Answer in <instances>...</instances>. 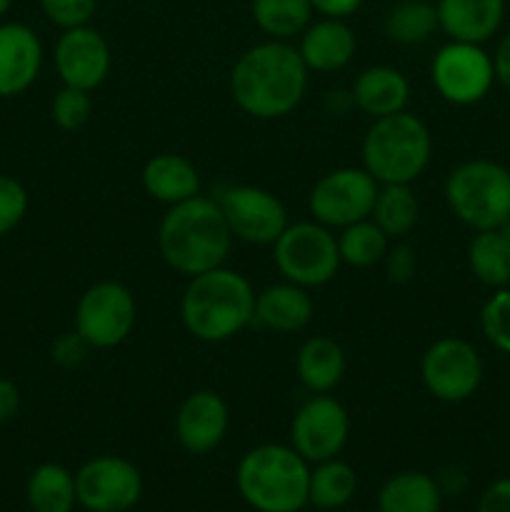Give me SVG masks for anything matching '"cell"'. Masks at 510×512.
<instances>
[{"mask_svg": "<svg viewBox=\"0 0 510 512\" xmlns=\"http://www.w3.org/2000/svg\"><path fill=\"white\" fill-rule=\"evenodd\" d=\"M308 73L295 45L263 40L235 60L230 70V95L250 118L278 120L303 103Z\"/></svg>", "mask_w": 510, "mask_h": 512, "instance_id": "1", "label": "cell"}, {"mask_svg": "<svg viewBox=\"0 0 510 512\" xmlns=\"http://www.w3.org/2000/svg\"><path fill=\"white\" fill-rule=\"evenodd\" d=\"M233 240L218 200L195 195L185 203L170 205L163 215L158 253L170 270L193 278L225 265Z\"/></svg>", "mask_w": 510, "mask_h": 512, "instance_id": "2", "label": "cell"}, {"mask_svg": "<svg viewBox=\"0 0 510 512\" xmlns=\"http://www.w3.org/2000/svg\"><path fill=\"white\" fill-rule=\"evenodd\" d=\"M255 290L238 270L225 265L188 278L180 298L185 330L203 343H225L253 325Z\"/></svg>", "mask_w": 510, "mask_h": 512, "instance_id": "3", "label": "cell"}, {"mask_svg": "<svg viewBox=\"0 0 510 512\" xmlns=\"http://www.w3.org/2000/svg\"><path fill=\"white\" fill-rule=\"evenodd\" d=\"M310 463L293 445L265 443L248 450L235 470V485L258 512H298L308 505Z\"/></svg>", "mask_w": 510, "mask_h": 512, "instance_id": "4", "label": "cell"}, {"mask_svg": "<svg viewBox=\"0 0 510 512\" xmlns=\"http://www.w3.org/2000/svg\"><path fill=\"white\" fill-rule=\"evenodd\" d=\"M433 155V135L415 113H400L370 123L363 138V168L378 185H413Z\"/></svg>", "mask_w": 510, "mask_h": 512, "instance_id": "5", "label": "cell"}, {"mask_svg": "<svg viewBox=\"0 0 510 512\" xmlns=\"http://www.w3.org/2000/svg\"><path fill=\"white\" fill-rule=\"evenodd\" d=\"M450 213L478 230H498L510 218V170L488 158L465 160L445 180Z\"/></svg>", "mask_w": 510, "mask_h": 512, "instance_id": "6", "label": "cell"}, {"mask_svg": "<svg viewBox=\"0 0 510 512\" xmlns=\"http://www.w3.org/2000/svg\"><path fill=\"white\" fill-rule=\"evenodd\" d=\"M273 260L283 280L305 290L328 285L343 265L338 235L315 220L288 223L273 243Z\"/></svg>", "mask_w": 510, "mask_h": 512, "instance_id": "7", "label": "cell"}, {"mask_svg": "<svg viewBox=\"0 0 510 512\" xmlns=\"http://www.w3.org/2000/svg\"><path fill=\"white\" fill-rule=\"evenodd\" d=\"M138 320V305L128 285L100 280L80 295L75 305V330L93 350L118 348L130 338Z\"/></svg>", "mask_w": 510, "mask_h": 512, "instance_id": "8", "label": "cell"}, {"mask_svg": "<svg viewBox=\"0 0 510 512\" xmlns=\"http://www.w3.org/2000/svg\"><path fill=\"white\" fill-rule=\"evenodd\" d=\"M433 88L445 103L468 108L488 98L495 85L493 55L478 43L448 40L430 65Z\"/></svg>", "mask_w": 510, "mask_h": 512, "instance_id": "9", "label": "cell"}, {"mask_svg": "<svg viewBox=\"0 0 510 512\" xmlns=\"http://www.w3.org/2000/svg\"><path fill=\"white\" fill-rule=\"evenodd\" d=\"M420 380L440 403H465L483 385V358L468 340L448 335L428 345L423 353Z\"/></svg>", "mask_w": 510, "mask_h": 512, "instance_id": "10", "label": "cell"}, {"mask_svg": "<svg viewBox=\"0 0 510 512\" xmlns=\"http://www.w3.org/2000/svg\"><path fill=\"white\" fill-rule=\"evenodd\" d=\"M378 180L365 168H335L313 185L308 195L310 218L330 230H343L370 218Z\"/></svg>", "mask_w": 510, "mask_h": 512, "instance_id": "11", "label": "cell"}, {"mask_svg": "<svg viewBox=\"0 0 510 512\" xmlns=\"http://www.w3.org/2000/svg\"><path fill=\"white\" fill-rule=\"evenodd\" d=\"M235 240L273 245L288 228V210L278 195L258 185H225L215 195Z\"/></svg>", "mask_w": 510, "mask_h": 512, "instance_id": "12", "label": "cell"}, {"mask_svg": "<svg viewBox=\"0 0 510 512\" xmlns=\"http://www.w3.org/2000/svg\"><path fill=\"white\" fill-rule=\"evenodd\" d=\"M350 435L348 410L333 395H310L293 415L290 445L310 465L338 458Z\"/></svg>", "mask_w": 510, "mask_h": 512, "instance_id": "13", "label": "cell"}, {"mask_svg": "<svg viewBox=\"0 0 510 512\" xmlns=\"http://www.w3.org/2000/svg\"><path fill=\"white\" fill-rule=\"evenodd\" d=\"M75 493L88 512H125L143 495V475L120 455H98L75 473Z\"/></svg>", "mask_w": 510, "mask_h": 512, "instance_id": "14", "label": "cell"}, {"mask_svg": "<svg viewBox=\"0 0 510 512\" xmlns=\"http://www.w3.org/2000/svg\"><path fill=\"white\" fill-rule=\"evenodd\" d=\"M55 73L63 85L83 88L93 93L105 83L110 73V45L93 25L63 30L53 50Z\"/></svg>", "mask_w": 510, "mask_h": 512, "instance_id": "15", "label": "cell"}, {"mask_svg": "<svg viewBox=\"0 0 510 512\" xmlns=\"http://www.w3.org/2000/svg\"><path fill=\"white\" fill-rule=\"evenodd\" d=\"M230 410L215 390H195L180 403L175 415V440L190 455H208L223 443Z\"/></svg>", "mask_w": 510, "mask_h": 512, "instance_id": "16", "label": "cell"}, {"mask_svg": "<svg viewBox=\"0 0 510 512\" xmlns=\"http://www.w3.org/2000/svg\"><path fill=\"white\" fill-rule=\"evenodd\" d=\"M43 43L25 23H0V98H15L38 80Z\"/></svg>", "mask_w": 510, "mask_h": 512, "instance_id": "17", "label": "cell"}, {"mask_svg": "<svg viewBox=\"0 0 510 512\" xmlns=\"http://www.w3.org/2000/svg\"><path fill=\"white\" fill-rule=\"evenodd\" d=\"M298 40V53L305 68L315 73H338L348 68L358 50L353 28L340 18L313 20Z\"/></svg>", "mask_w": 510, "mask_h": 512, "instance_id": "18", "label": "cell"}, {"mask_svg": "<svg viewBox=\"0 0 510 512\" xmlns=\"http://www.w3.org/2000/svg\"><path fill=\"white\" fill-rule=\"evenodd\" d=\"M438 25L450 40L488 43L505 18V0H438Z\"/></svg>", "mask_w": 510, "mask_h": 512, "instance_id": "19", "label": "cell"}, {"mask_svg": "<svg viewBox=\"0 0 510 512\" xmlns=\"http://www.w3.org/2000/svg\"><path fill=\"white\" fill-rule=\"evenodd\" d=\"M350 98L355 108L370 120L388 118L405 110L410 100V83L393 65H370L355 75Z\"/></svg>", "mask_w": 510, "mask_h": 512, "instance_id": "20", "label": "cell"}, {"mask_svg": "<svg viewBox=\"0 0 510 512\" xmlns=\"http://www.w3.org/2000/svg\"><path fill=\"white\" fill-rule=\"evenodd\" d=\"M310 320H313V298L300 285L283 280L255 293L253 325L288 335L300 333Z\"/></svg>", "mask_w": 510, "mask_h": 512, "instance_id": "21", "label": "cell"}, {"mask_svg": "<svg viewBox=\"0 0 510 512\" xmlns=\"http://www.w3.org/2000/svg\"><path fill=\"white\" fill-rule=\"evenodd\" d=\"M143 188L163 205H178L200 195V173L185 155L160 153L143 165Z\"/></svg>", "mask_w": 510, "mask_h": 512, "instance_id": "22", "label": "cell"}, {"mask_svg": "<svg viewBox=\"0 0 510 512\" xmlns=\"http://www.w3.org/2000/svg\"><path fill=\"white\" fill-rule=\"evenodd\" d=\"M345 368L343 348L328 335L308 338L295 355V375L310 395L333 393L343 383Z\"/></svg>", "mask_w": 510, "mask_h": 512, "instance_id": "23", "label": "cell"}, {"mask_svg": "<svg viewBox=\"0 0 510 512\" xmlns=\"http://www.w3.org/2000/svg\"><path fill=\"white\" fill-rule=\"evenodd\" d=\"M443 493L435 475L420 470H403L390 475L378 493L380 512H440Z\"/></svg>", "mask_w": 510, "mask_h": 512, "instance_id": "24", "label": "cell"}, {"mask_svg": "<svg viewBox=\"0 0 510 512\" xmlns=\"http://www.w3.org/2000/svg\"><path fill=\"white\" fill-rule=\"evenodd\" d=\"M28 505L33 512H73L78 505L75 475L60 463H43L30 473Z\"/></svg>", "mask_w": 510, "mask_h": 512, "instance_id": "25", "label": "cell"}, {"mask_svg": "<svg viewBox=\"0 0 510 512\" xmlns=\"http://www.w3.org/2000/svg\"><path fill=\"white\" fill-rule=\"evenodd\" d=\"M250 15L268 40L290 43L313 23L315 10L310 0H250Z\"/></svg>", "mask_w": 510, "mask_h": 512, "instance_id": "26", "label": "cell"}, {"mask_svg": "<svg viewBox=\"0 0 510 512\" xmlns=\"http://www.w3.org/2000/svg\"><path fill=\"white\" fill-rule=\"evenodd\" d=\"M470 273L485 288L498 290L510 285V243L500 230H478L468 245Z\"/></svg>", "mask_w": 510, "mask_h": 512, "instance_id": "27", "label": "cell"}, {"mask_svg": "<svg viewBox=\"0 0 510 512\" xmlns=\"http://www.w3.org/2000/svg\"><path fill=\"white\" fill-rule=\"evenodd\" d=\"M358 490V475L345 460L330 458L310 465L308 505L318 510H338L353 500Z\"/></svg>", "mask_w": 510, "mask_h": 512, "instance_id": "28", "label": "cell"}, {"mask_svg": "<svg viewBox=\"0 0 510 512\" xmlns=\"http://www.w3.org/2000/svg\"><path fill=\"white\" fill-rule=\"evenodd\" d=\"M420 203L410 185H380L370 220L388 235L400 240L418 225Z\"/></svg>", "mask_w": 510, "mask_h": 512, "instance_id": "29", "label": "cell"}, {"mask_svg": "<svg viewBox=\"0 0 510 512\" xmlns=\"http://www.w3.org/2000/svg\"><path fill=\"white\" fill-rule=\"evenodd\" d=\"M383 30L398 45L428 43L440 30L438 10L428 0H398L385 15Z\"/></svg>", "mask_w": 510, "mask_h": 512, "instance_id": "30", "label": "cell"}, {"mask_svg": "<svg viewBox=\"0 0 510 512\" xmlns=\"http://www.w3.org/2000/svg\"><path fill=\"white\" fill-rule=\"evenodd\" d=\"M390 248V238L370 218L358 220L338 233L340 260L350 268H373L383 263Z\"/></svg>", "mask_w": 510, "mask_h": 512, "instance_id": "31", "label": "cell"}, {"mask_svg": "<svg viewBox=\"0 0 510 512\" xmlns=\"http://www.w3.org/2000/svg\"><path fill=\"white\" fill-rule=\"evenodd\" d=\"M480 330L495 350L510 355V285L493 290L485 300L480 310Z\"/></svg>", "mask_w": 510, "mask_h": 512, "instance_id": "32", "label": "cell"}, {"mask_svg": "<svg viewBox=\"0 0 510 512\" xmlns=\"http://www.w3.org/2000/svg\"><path fill=\"white\" fill-rule=\"evenodd\" d=\"M93 115L90 90L63 85L50 100V118L60 130H80Z\"/></svg>", "mask_w": 510, "mask_h": 512, "instance_id": "33", "label": "cell"}, {"mask_svg": "<svg viewBox=\"0 0 510 512\" xmlns=\"http://www.w3.org/2000/svg\"><path fill=\"white\" fill-rule=\"evenodd\" d=\"M28 190L13 175L0 173V238L23 223L28 213Z\"/></svg>", "mask_w": 510, "mask_h": 512, "instance_id": "34", "label": "cell"}, {"mask_svg": "<svg viewBox=\"0 0 510 512\" xmlns=\"http://www.w3.org/2000/svg\"><path fill=\"white\" fill-rule=\"evenodd\" d=\"M40 8L50 23L60 30H70L90 25L98 10V0H40Z\"/></svg>", "mask_w": 510, "mask_h": 512, "instance_id": "35", "label": "cell"}, {"mask_svg": "<svg viewBox=\"0 0 510 512\" xmlns=\"http://www.w3.org/2000/svg\"><path fill=\"white\" fill-rule=\"evenodd\" d=\"M383 263H385V275H388V280L393 285L410 283L415 275V268H418L415 250L410 248L408 243H403V240H395V243H390Z\"/></svg>", "mask_w": 510, "mask_h": 512, "instance_id": "36", "label": "cell"}, {"mask_svg": "<svg viewBox=\"0 0 510 512\" xmlns=\"http://www.w3.org/2000/svg\"><path fill=\"white\" fill-rule=\"evenodd\" d=\"M90 343L78 333V330H70V333H63L55 338L53 348H50V355H53V363L60 365V368H80V365L88 360L90 355Z\"/></svg>", "mask_w": 510, "mask_h": 512, "instance_id": "37", "label": "cell"}, {"mask_svg": "<svg viewBox=\"0 0 510 512\" xmlns=\"http://www.w3.org/2000/svg\"><path fill=\"white\" fill-rule=\"evenodd\" d=\"M478 512H510V478H500L485 488Z\"/></svg>", "mask_w": 510, "mask_h": 512, "instance_id": "38", "label": "cell"}, {"mask_svg": "<svg viewBox=\"0 0 510 512\" xmlns=\"http://www.w3.org/2000/svg\"><path fill=\"white\" fill-rule=\"evenodd\" d=\"M315 13L320 18H340V20H348L350 15H355L363 5V0H310Z\"/></svg>", "mask_w": 510, "mask_h": 512, "instance_id": "39", "label": "cell"}, {"mask_svg": "<svg viewBox=\"0 0 510 512\" xmlns=\"http://www.w3.org/2000/svg\"><path fill=\"white\" fill-rule=\"evenodd\" d=\"M435 483H438L443 498L445 495H460L468 488V473H465L460 465H445V468L435 475Z\"/></svg>", "mask_w": 510, "mask_h": 512, "instance_id": "40", "label": "cell"}, {"mask_svg": "<svg viewBox=\"0 0 510 512\" xmlns=\"http://www.w3.org/2000/svg\"><path fill=\"white\" fill-rule=\"evenodd\" d=\"M20 410V390L13 380L0 378V425L10 423Z\"/></svg>", "mask_w": 510, "mask_h": 512, "instance_id": "41", "label": "cell"}, {"mask_svg": "<svg viewBox=\"0 0 510 512\" xmlns=\"http://www.w3.org/2000/svg\"><path fill=\"white\" fill-rule=\"evenodd\" d=\"M493 65H495V83H500L510 93V30L500 38L498 48H495Z\"/></svg>", "mask_w": 510, "mask_h": 512, "instance_id": "42", "label": "cell"}, {"mask_svg": "<svg viewBox=\"0 0 510 512\" xmlns=\"http://www.w3.org/2000/svg\"><path fill=\"white\" fill-rule=\"evenodd\" d=\"M500 233H503L505 235V240H508V243H510V218L508 220H505V223L503 225H500Z\"/></svg>", "mask_w": 510, "mask_h": 512, "instance_id": "43", "label": "cell"}, {"mask_svg": "<svg viewBox=\"0 0 510 512\" xmlns=\"http://www.w3.org/2000/svg\"><path fill=\"white\" fill-rule=\"evenodd\" d=\"M10 5H13V0H0V18H3V15L8 13Z\"/></svg>", "mask_w": 510, "mask_h": 512, "instance_id": "44", "label": "cell"}]
</instances>
